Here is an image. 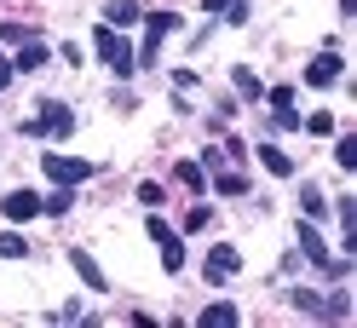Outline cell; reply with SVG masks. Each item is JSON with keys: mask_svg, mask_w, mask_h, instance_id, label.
Returning <instances> with one entry per match:
<instances>
[{"mask_svg": "<svg viewBox=\"0 0 357 328\" xmlns=\"http://www.w3.org/2000/svg\"><path fill=\"white\" fill-rule=\"evenodd\" d=\"M305 81H311V86H334V81H340V52H334V47H323L317 58L305 63Z\"/></svg>", "mask_w": 357, "mask_h": 328, "instance_id": "obj_5", "label": "cell"}, {"mask_svg": "<svg viewBox=\"0 0 357 328\" xmlns=\"http://www.w3.org/2000/svg\"><path fill=\"white\" fill-rule=\"evenodd\" d=\"M0 213H6L12 225H24V219H35V213H40V196H35V190H12L6 202H0Z\"/></svg>", "mask_w": 357, "mask_h": 328, "instance_id": "obj_7", "label": "cell"}, {"mask_svg": "<svg viewBox=\"0 0 357 328\" xmlns=\"http://www.w3.org/2000/svg\"><path fill=\"white\" fill-rule=\"evenodd\" d=\"M305 133H317V139H328V133H334V116H323V109H317V116L305 121Z\"/></svg>", "mask_w": 357, "mask_h": 328, "instance_id": "obj_23", "label": "cell"}, {"mask_svg": "<svg viewBox=\"0 0 357 328\" xmlns=\"http://www.w3.org/2000/svg\"><path fill=\"white\" fill-rule=\"evenodd\" d=\"M12 81V58H0V86H6Z\"/></svg>", "mask_w": 357, "mask_h": 328, "instance_id": "obj_27", "label": "cell"}, {"mask_svg": "<svg viewBox=\"0 0 357 328\" xmlns=\"http://www.w3.org/2000/svg\"><path fill=\"white\" fill-rule=\"evenodd\" d=\"M294 311H311V317H323V299L311 294V288H294Z\"/></svg>", "mask_w": 357, "mask_h": 328, "instance_id": "obj_21", "label": "cell"}, {"mask_svg": "<svg viewBox=\"0 0 357 328\" xmlns=\"http://www.w3.org/2000/svg\"><path fill=\"white\" fill-rule=\"evenodd\" d=\"M139 17H144L139 0H109V6H104V24H109V29H132Z\"/></svg>", "mask_w": 357, "mask_h": 328, "instance_id": "obj_10", "label": "cell"}, {"mask_svg": "<svg viewBox=\"0 0 357 328\" xmlns=\"http://www.w3.org/2000/svg\"><path fill=\"white\" fill-rule=\"evenodd\" d=\"M70 202H75V185H58L52 196H40V213H70Z\"/></svg>", "mask_w": 357, "mask_h": 328, "instance_id": "obj_14", "label": "cell"}, {"mask_svg": "<svg viewBox=\"0 0 357 328\" xmlns=\"http://www.w3.org/2000/svg\"><path fill=\"white\" fill-rule=\"evenodd\" d=\"M47 173H52V179L58 185H81V179H93V162H75V156H47Z\"/></svg>", "mask_w": 357, "mask_h": 328, "instance_id": "obj_6", "label": "cell"}, {"mask_svg": "<svg viewBox=\"0 0 357 328\" xmlns=\"http://www.w3.org/2000/svg\"><path fill=\"white\" fill-rule=\"evenodd\" d=\"M271 109L277 116H294V86H271Z\"/></svg>", "mask_w": 357, "mask_h": 328, "instance_id": "obj_20", "label": "cell"}, {"mask_svg": "<svg viewBox=\"0 0 357 328\" xmlns=\"http://www.w3.org/2000/svg\"><path fill=\"white\" fill-rule=\"evenodd\" d=\"M236 265H242V253H236V248H213V253H208V282L236 276Z\"/></svg>", "mask_w": 357, "mask_h": 328, "instance_id": "obj_11", "label": "cell"}, {"mask_svg": "<svg viewBox=\"0 0 357 328\" xmlns=\"http://www.w3.org/2000/svg\"><path fill=\"white\" fill-rule=\"evenodd\" d=\"M93 47H98V58L109 63L116 75H132L139 70V58H132V47L121 40V29H109V24H98V35H93Z\"/></svg>", "mask_w": 357, "mask_h": 328, "instance_id": "obj_1", "label": "cell"}, {"mask_svg": "<svg viewBox=\"0 0 357 328\" xmlns=\"http://www.w3.org/2000/svg\"><path fill=\"white\" fill-rule=\"evenodd\" d=\"M196 322H202V328H231V322H236V305H225V299H219V305H208V311L196 317Z\"/></svg>", "mask_w": 357, "mask_h": 328, "instance_id": "obj_13", "label": "cell"}, {"mask_svg": "<svg viewBox=\"0 0 357 328\" xmlns=\"http://www.w3.org/2000/svg\"><path fill=\"white\" fill-rule=\"evenodd\" d=\"M139 202L144 208H162V185H139Z\"/></svg>", "mask_w": 357, "mask_h": 328, "instance_id": "obj_26", "label": "cell"}, {"mask_svg": "<svg viewBox=\"0 0 357 328\" xmlns=\"http://www.w3.org/2000/svg\"><path fill=\"white\" fill-rule=\"evenodd\" d=\"M219 190H225V196H242V190H248V179H242V173H219Z\"/></svg>", "mask_w": 357, "mask_h": 328, "instance_id": "obj_24", "label": "cell"}, {"mask_svg": "<svg viewBox=\"0 0 357 328\" xmlns=\"http://www.w3.org/2000/svg\"><path fill=\"white\" fill-rule=\"evenodd\" d=\"M259 162H265V167H271V173H277V179H288V173H294V162H288V156H282V150H277V144H259Z\"/></svg>", "mask_w": 357, "mask_h": 328, "instance_id": "obj_15", "label": "cell"}, {"mask_svg": "<svg viewBox=\"0 0 357 328\" xmlns=\"http://www.w3.org/2000/svg\"><path fill=\"white\" fill-rule=\"evenodd\" d=\"M70 265H75V276H81L93 294H104V288H109V282H104V271H98V259L86 253V248H70Z\"/></svg>", "mask_w": 357, "mask_h": 328, "instance_id": "obj_8", "label": "cell"}, {"mask_svg": "<svg viewBox=\"0 0 357 328\" xmlns=\"http://www.w3.org/2000/svg\"><path fill=\"white\" fill-rule=\"evenodd\" d=\"M47 58H52V52H47V47H40V40L29 35V40H24V52L12 58V70H24V75H29V70H40V63H47Z\"/></svg>", "mask_w": 357, "mask_h": 328, "instance_id": "obj_12", "label": "cell"}, {"mask_svg": "<svg viewBox=\"0 0 357 328\" xmlns=\"http://www.w3.org/2000/svg\"><path fill=\"white\" fill-rule=\"evenodd\" d=\"M150 242L162 248V265H167V271H178V265H185V248H178V236H173V225H167V219H150Z\"/></svg>", "mask_w": 357, "mask_h": 328, "instance_id": "obj_4", "label": "cell"}, {"mask_svg": "<svg viewBox=\"0 0 357 328\" xmlns=\"http://www.w3.org/2000/svg\"><path fill=\"white\" fill-rule=\"evenodd\" d=\"M334 162H340V167H357V139H351V133L334 144Z\"/></svg>", "mask_w": 357, "mask_h": 328, "instance_id": "obj_22", "label": "cell"}, {"mask_svg": "<svg viewBox=\"0 0 357 328\" xmlns=\"http://www.w3.org/2000/svg\"><path fill=\"white\" fill-rule=\"evenodd\" d=\"M24 253H29V242H24L17 231H6V236H0V259H24Z\"/></svg>", "mask_w": 357, "mask_h": 328, "instance_id": "obj_19", "label": "cell"}, {"mask_svg": "<svg viewBox=\"0 0 357 328\" xmlns=\"http://www.w3.org/2000/svg\"><path fill=\"white\" fill-rule=\"evenodd\" d=\"M70 127H75V116H70L63 104H40V116L24 121V133H29V139H63Z\"/></svg>", "mask_w": 357, "mask_h": 328, "instance_id": "obj_3", "label": "cell"}, {"mask_svg": "<svg viewBox=\"0 0 357 328\" xmlns=\"http://www.w3.org/2000/svg\"><path fill=\"white\" fill-rule=\"evenodd\" d=\"M185 225H190V231H202V225H208V202H196V208L185 213Z\"/></svg>", "mask_w": 357, "mask_h": 328, "instance_id": "obj_25", "label": "cell"}, {"mask_svg": "<svg viewBox=\"0 0 357 328\" xmlns=\"http://www.w3.org/2000/svg\"><path fill=\"white\" fill-rule=\"evenodd\" d=\"M300 208H305V219H323V213H328V202H323V190H317V185H305V190H300Z\"/></svg>", "mask_w": 357, "mask_h": 328, "instance_id": "obj_17", "label": "cell"}, {"mask_svg": "<svg viewBox=\"0 0 357 328\" xmlns=\"http://www.w3.org/2000/svg\"><path fill=\"white\" fill-rule=\"evenodd\" d=\"M236 93L242 98H265V86H259V75L248 70V63H236Z\"/></svg>", "mask_w": 357, "mask_h": 328, "instance_id": "obj_16", "label": "cell"}, {"mask_svg": "<svg viewBox=\"0 0 357 328\" xmlns=\"http://www.w3.org/2000/svg\"><path fill=\"white\" fill-rule=\"evenodd\" d=\"M225 6H231V0H208V12H225Z\"/></svg>", "mask_w": 357, "mask_h": 328, "instance_id": "obj_28", "label": "cell"}, {"mask_svg": "<svg viewBox=\"0 0 357 328\" xmlns=\"http://www.w3.org/2000/svg\"><path fill=\"white\" fill-rule=\"evenodd\" d=\"M173 179L185 185V190H202V167H196V162H178V167H173Z\"/></svg>", "mask_w": 357, "mask_h": 328, "instance_id": "obj_18", "label": "cell"}, {"mask_svg": "<svg viewBox=\"0 0 357 328\" xmlns=\"http://www.w3.org/2000/svg\"><path fill=\"white\" fill-rule=\"evenodd\" d=\"M173 29H178L173 12H150V17H144V47L132 52V58H139V63H155V58H162V40H167Z\"/></svg>", "mask_w": 357, "mask_h": 328, "instance_id": "obj_2", "label": "cell"}, {"mask_svg": "<svg viewBox=\"0 0 357 328\" xmlns=\"http://www.w3.org/2000/svg\"><path fill=\"white\" fill-rule=\"evenodd\" d=\"M300 253L311 259V265H328V242L317 236V219H305V225H300Z\"/></svg>", "mask_w": 357, "mask_h": 328, "instance_id": "obj_9", "label": "cell"}]
</instances>
